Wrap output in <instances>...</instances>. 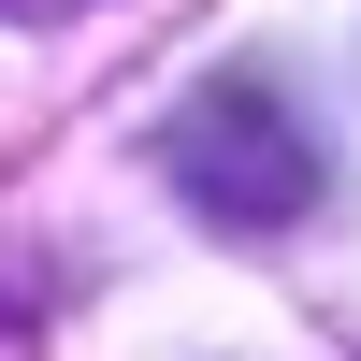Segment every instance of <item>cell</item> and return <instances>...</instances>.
<instances>
[{
  "label": "cell",
  "instance_id": "cell-2",
  "mask_svg": "<svg viewBox=\"0 0 361 361\" xmlns=\"http://www.w3.org/2000/svg\"><path fill=\"white\" fill-rule=\"evenodd\" d=\"M0 15H15V29H58V15H87V0H0Z\"/></svg>",
  "mask_w": 361,
  "mask_h": 361
},
{
  "label": "cell",
  "instance_id": "cell-1",
  "mask_svg": "<svg viewBox=\"0 0 361 361\" xmlns=\"http://www.w3.org/2000/svg\"><path fill=\"white\" fill-rule=\"evenodd\" d=\"M159 173L188 188V217H217V231H289L318 188H333V159H318L304 102H289L275 73L188 87V102L159 116Z\"/></svg>",
  "mask_w": 361,
  "mask_h": 361
}]
</instances>
